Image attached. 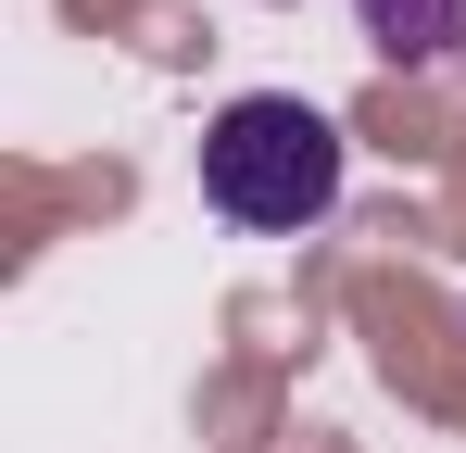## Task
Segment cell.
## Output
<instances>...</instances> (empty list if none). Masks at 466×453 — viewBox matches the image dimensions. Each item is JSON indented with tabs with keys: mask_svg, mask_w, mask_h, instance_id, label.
<instances>
[{
	"mask_svg": "<svg viewBox=\"0 0 466 453\" xmlns=\"http://www.w3.org/2000/svg\"><path fill=\"white\" fill-rule=\"evenodd\" d=\"M353 25H366V51L403 64V76L466 64V0H353Z\"/></svg>",
	"mask_w": 466,
	"mask_h": 453,
	"instance_id": "7a4b0ae2",
	"label": "cell"
},
{
	"mask_svg": "<svg viewBox=\"0 0 466 453\" xmlns=\"http://www.w3.org/2000/svg\"><path fill=\"white\" fill-rule=\"evenodd\" d=\"M202 202L252 239H303L340 215V126L290 101V88H252L202 126Z\"/></svg>",
	"mask_w": 466,
	"mask_h": 453,
	"instance_id": "6da1fadb",
	"label": "cell"
}]
</instances>
